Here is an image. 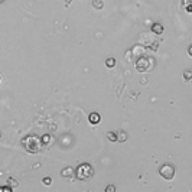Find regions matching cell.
<instances>
[{"instance_id": "obj_16", "label": "cell", "mask_w": 192, "mask_h": 192, "mask_svg": "<svg viewBox=\"0 0 192 192\" xmlns=\"http://www.w3.org/2000/svg\"><path fill=\"white\" fill-rule=\"evenodd\" d=\"M42 182H43L45 185H51V183H52V179H51L49 176H45V178L42 179Z\"/></svg>"}, {"instance_id": "obj_10", "label": "cell", "mask_w": 192, "mask_h": 192, "mask_svg": "<svg viewBox=\"0 0 192 192\" xmlns=\"http://www.w3.org/2000/svg\"><path fill=\"white\" fill-rule=\"evenodd\" d=\"M105 67L107 68H114L116 67V59L114 58H107L105 59Z\"/></svg>"}, {"instance_id": "obj_5", "label": "cell", "mask_w": 192, "mask_h": 192, "mask_svg": "<svg viewBox=\"0 0 192 192\" xmlns=\"http://www.w3.org/2000/svg\"><path fill=\"white\" fill-rule=\"evenodd\" d=\"M61 176H62V178L72 179V178L75 176V169H74V168H71V166H67V168H64V169L61 171Z\"/></svg>"}, {"instance_id": "obj_1", "label": "cell", "mask_w": 192, "mask_h": 192, "mask_svg": "<svg viewBox=\"0 0 192 192\" xmlns=\"http://www.w3.org/2000/svg\"><path fill=\"white\" fill-rule=\"evenodd\" d=\"M20 144H22V147L28 153H32V155L39 153L42 150V147H43V143H42V140H41V137L38 134H28V136H25L23 139L20 140Z\"/></svg>"}, {"instance_id": "obj_8", "label": "cell", "mask_w": 192, "mask_h": 192, "mask_svg": "<svg viewBox=\"0 0 192 192\" xmlns=\"http://www.w3.org/2000/svg\"><path fill=\"white\" fill-rule=\"evenodd\" d=\"M92 7L94 9H97V10H101L103 7H104V3H103V0H92Z\"/></svg>"}, {"instance_id": "obj_6", "label": "cell", "mask_w": 192, "mask_h": 192, "mask_svg": "<svg viewBox=\"0 0 192 192\" xmlns=\"http://www.w3.org/2000/svg\"><path fill=\"white\" fill-rule=\"evenodd\" d=\"M88 122L91 123L92 126H95V124H98V123L101 122V116H100L98 113L94 111V113H91V114L88 116Z\"/></svg>"}, {"instance_id": "obj_13", "label": "cell", "mask_w": 192, "mask_h": 192, "mask_svg": "<svg viewBox=\"0 0 192 192\" xmlns=\"http://www.w3.org/2000/svg\"><path fill=\"white\" fill-rule=\"evenodd\" d=\"M7 182H9V185H10V188H12V189H13L15 186H18V185H19V182L16 181V179H13V178H9V179H7Z\"/></svg>"}, {"instance_id": "obj_11", "label": "cell", "mask_w": 192, "mask_h": 192, "mask_svg": "<svg viewBox=\"0 0 192 192\" xmlns=\"http://www.w3.org/2000/svg\"><path fill=\"white\" fill-rule=\"evenodd\" d=\"M107 139L110 140V142H117V134L114 132H108L107 133Z\"/></svg>"}, {"instance_id": "obj_7", "label": "cell", "mask_w": 192, "mask_h": 192, "mask_svg": "<svg viewBox=\"0 0 192 192\" xmlns=\"http://www.w3.org/2000/svg\"><path fill=\"white\" fill-rule=\"evenodd\" d=\"M150 31L153 33H156V35H160V33H163V25L162 23H153L152 28H150Z\"/></svg>"}, {"instance_id": "obj_4", "label": "cell", "mask_w": 192, "mask_h": 192, "mask_svg": "<svg viewBox=\"0 0 192 192\" xmlns=\"http://www.w3.org/2000/svg\"><path fill=\"white\" fill-rule=\"evenodd\" d=\"M134 67H136V71H137V72H140V74L146 72V71L149 70V59H147L146 56H140L139 59L136 61Z\"/></svg>"}, {"instance_id": "obj_12", "label": "cell", "mask_w": 192, "mask_h": 192, "mask_svg": "<svg viewBox=\"0 0 192 192\" xmlns=\"http://www.w3.org/2000/svg\"><path fill=\"white\" fill-rule=\"evenodd\" d=\"M191 1H192V0H183V6H185V9H186V12H188V13H191V12H192Z\"/></svg>"}, {"instance_id": "obj_15", "label": "cell", "mask_w": 192, "mask_h": 192, "mask_svg": "<svg viewBox=\"0 0 192 192\" xmlns=\"http://www.w3.org/2000/svg\"><path fill=\"white\" fill-rule=\"evenodd\" d=\"M183 78H185V81H189L192 78V71L191 70H186L183 72Z\"/></svg>"}, {"instance_id": "obj_17", "label": "cell", "mask_w": 192, "mask_h": 192, "mask_svg": "<svg viewBox=\"0 0 192 192\" xmlns=\"http://www.w3.org/2000/svg\"><path fill=\"white\" fill-rule=\"evenodd\" d=\"M116 191V186L114 185H107L105 186V192H114Z\"/></svg>"}, {"instance_id": "obj_9", "label": "cell", "mask_w": 192, "mask_h": 192, "mask_svg": "<svg viewBox=\"0 0 192 192\" xmlns=\"http://www.w3.org/2000/svg\"><path fill=\"white\" fill-rule=\"evenodd\" d=\"M117 134V142H120V143H123V142H126L127 140V133L126 132H123V130H120L119 133H116Z\"/></svg>"}, {"instance_id": "obj_18", "label": "cell", "mask_w": 192, "mask_h": 192, "mask_svg": "<svg viewBox=\"0 0 192 192\" xmlns=\"http://www.w3.org/2000/svg\"><path fill=\"white\" fill-rule=\"evenodd\" d=\"M188 55H189V56H192V46H191V45L188 46Z\"/></svg>"}, {"instance_id": "obj_2", "label": "cell", "mask_w": 192, "mask_h": 192, "mask_svg": "<svg viewBox=\"0 0 192 192\" xmlns=\"http://www.w3.org/2000/svg\"><path fill=\"white\" fill-rule=\"evenodd\" d=\"M75 176L80 181H88L94 176V169L90 163H81L75 169Z\"/></svg>"}, {"instance_id": "obj_14", "label": "cell", "mask_w": 192, "mask_h": 192, "mask_svg": "<svg viewBox=\"0 0 192 192\" xmlns=\"http://www.w3.org/2000/svg\"><path fill=\"white\" fill-rule=\"evenodd\" d=\"M41 140H42V143H43V146H45V144L51 143V136H49V134H43V136L41 137Z\"/></svg>"}, {"instance_id": "obj_3", "label": "cell", "mask_w": 192, "mask_h": 192, "mask_svg": "<svg viewBox=\"0 0 192 192\" xmlns=\"http://www.w3.org/2000/svg\"><path fill=\"white\" fill-rule=\"evenodd\" d=\"M159 175H160L163 179H166V181H172V179H174V176H175L174 165H169V163L162 165V166H160V169H159Z\"/></svg>"}]
</instances>
